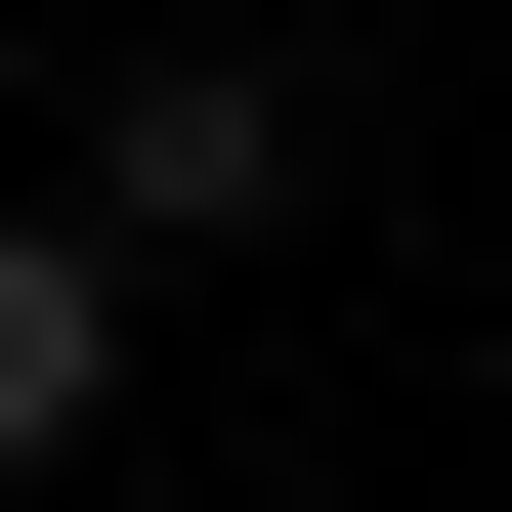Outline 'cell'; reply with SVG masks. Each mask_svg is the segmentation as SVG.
I'll return each mask as SVG.
<instances>
[{"label": "cell", "mask_w": 512, "mask_h": 512, "mask_svg": "<svg viewBox=\"0 0 512 512\" xmlns=\"http://www.w3.org/2000/svg\"><path fill=\"white\" fill-rule=\"evenodd\" d=\"M86 427H128V256H86V214H0V470H86Z\"/></svg>", "instance_id": "7a4b0ae2"}, {"label": "cell", "mask_w": 512, "mask_h": 512, "mask_svg": "<svg viewBox=\"0 0 512 512\" xmlns=\"http://www.w3.org/2000/svg\"><path fill=\"white\" fill-rule=\"evenodd\" d=\"M299 214V86L256 43H128V128H86V256H256Z\"/></svg>", "instance_id": "6da1fadb"}]
</instances>
